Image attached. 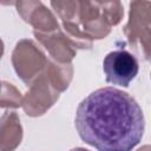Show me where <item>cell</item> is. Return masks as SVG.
<instances>
[{
    "mask_svg": "<svg viewBox=\"0 0 151 151\" xmlns=\"http://www.w3.org/2000/svg\"><path fill=\"white\" fill-rule=\"evenodd\" d=\"M76 129L86 144L98 151H132L142 140L145 119L129 93L116 87L91 92L78 105Z\"/></svg>",
    "mask_w": 151,
    "mask_h": 151,
    "instance_id": "1",
    "label": "cell"
},
{
    "mask_svg": "<svg viewBox=\"0 0 151 151\" xmlns=\"http://www.w3.org/2000/svg\"><path fill=\"white\" fill-rule=\"evenodd\" d=\"M70 151H90V150L84 149V147H74V149H72V150H70Z\"/></svg>",
    "mask_w": 151,
    "mask_h": 151,
    "instance_id": "3",
    "label": "cell"
},
{
    "mask_svg": "<svg viewBox=\"0 0 151 151\" xmlns=\"http://www.w3.org/2000/svg\"><path fill=\"white\" fill-rule=\"evenodd\" d=\"M103 71L107 83L127 87L137 77L139 64L129 51L117 50L106 54L103 61Z\"/></svg>",
    "mask_w": 151,
    "mask_h": 151,
    "instance_id": "2",
    "label": "cell"
}]
</instances>
